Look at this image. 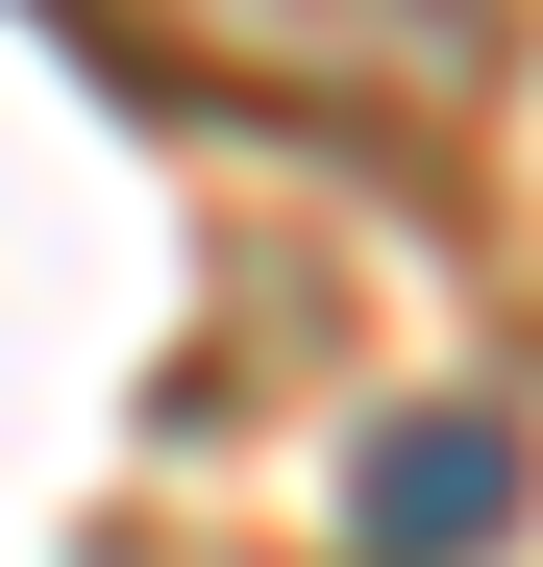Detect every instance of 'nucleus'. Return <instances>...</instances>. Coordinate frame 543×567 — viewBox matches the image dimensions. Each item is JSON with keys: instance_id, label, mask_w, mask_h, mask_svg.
I'll return each mask as SVG.
<instances>
[{"instance_id": "f257e3e1", "label": "nucleus", "mask_w": 543, "mask_h": 567, "mask_svg": "<svg viewBox=\"0 0 543 567\" xmlns=\"http://www.w3.org/2000/svg\"><path fill=\"white\" fill-rule=\"evenodd\" d=\"M74 50L148 74L198 124H297V148H470L519 74V0H74Z\"/></svg>"}, {"instance_id": "f03ea898", "label": "nucleus", "mask_w": 543, "mask_h": 567, "mask_svg": "<svg viewBox=\"0 0 543 567\" xmlns=\"http://www.w3.org/2000/svg\"><path fill=\"white\" fill-rule=\"evenodd\" d=\"M519 420L494 395H420V420H371V468H346V567H494L519 543Z\"/></svg>"}]
</instances>
